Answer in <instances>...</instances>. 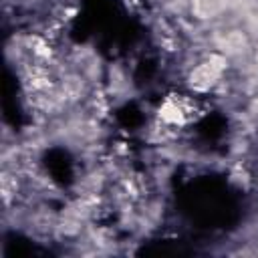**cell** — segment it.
Masks as SVG:
<instances>
[{
	"label": "cell",
	"mask_w": 258,
	"mask_h": 258,
	"mask_svg": "<svg viewBox=\"0 0 258 258\" xmlns=\"http://www.w3.org/2000/svg\"><path fill=\"white\" fill-rule=\"evenodd\" d=\"M226 67V58L220 54H212L208 60L200 62L191 73H189V87L198 89V91H206L210 89L222 75Z\"/></svg>",
	"instance_id": "obj_1"
},
{
	"label": "cell",
	"mask_w": 258,
	"mask_h": 258,
	"mask_svg": "<svg viewBox=\"0 0 258 258\" xmlns=\"http://www.w3.org/2000/svg\"><path fill=\"white\" fill-rule=\"evenodd\" d=\"M220 48L224 54H230V56H236L240 52H244L248 48V36L246 32L242 30H228L222 34L220 38Z\"/></svg>",
	"instance_id": "obj_2"
},
{
	"label": "cell",
	"mask_w": 258,
	"mask_h": 258,
	"mask_svg": "<svg viewBox=\"0 0 258 258\" xmlns=\"http://www.w3.org/2000/svg\"><path fill=\"white\" fill-rule=\"evenodd\" d=\"M224 8V0H191V14L200 20L214 18Z\"/></svg>",
	"instance_id": "obj_3"
}]
</instances>
